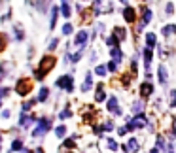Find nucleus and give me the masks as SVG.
Listing matches in <instances>:
<instances>
[{
    "mask_svg": "<svg viewBox=\"0 0 176 153\" xmlns=\"http://www.w3.org/2000/svg\"><path fill=\"white\" fill-rule=\"evenodd\" d=\"M6 47V38H4V34H0V51H2Z\"/></svg>",
    "mask_w": 176,
    "mask_h": 153,
    "instance_id": "obj_25",
    "label": "nucleus"
},
{
    "mask_svg": "<svg viewBox=\"0 0 176 153\" xmlns=\"http://www.w3.org/2000/svg\"><path fill=\"white\" fill-rule=\"evenodd\" d=\"M21 145H23V142H21V140H15L11 148H13V149H21Z\"/></svg>",
    "mask_w": 176,
    "mask_h": 153,
    "instance_id": "obj_28",
    "label": "nucleus"
},
{
    "mask_svg": "<svg viewBox=\"0 0 176 153\" xmlns=\"http://www.w3.org/2000/svg\"><path fill=\"white\" fill-rule=\"evenodd\" d=\"M57 85L66 89V91H72V78H70V76H62V78H59Z\"/></svg>",
    "mask_w": 176,
    "mask_h": 153,
    "instance_id": "obj_5",
    "label": "nucleus"
},
{
    "mask_svg": "<svg viewBox=\"0 0 176 153\" xmlns=\"http://www.w3.org/2000/svg\"><path fill=\"white\" fill-rule=\"evenodd\" d=\"M70 115H72V114H70V110H65V112L61 114V117H62V119H65V117H70Z\"/></svg>",
    "mask_w": 176,
    "mask_h": 153,
    "instance_id": "obj_30",
    "label": "nucleus"
},
{
    "mask_svg": "<svg viewBox=\"0 0 176 153\" xmlns=\"http://www.w3.org/2000/svg\"><path fill=\"white\" fill-rule=\"evenodd\" d=\"M91 85H93V80H91V74H87V78H85V83H83V87H82V91L85 93L91 89Z\"/></svg>",
    "mask_w": 176,
    "mask_h": 153,
    "instance_id": "obj_13",
    "label": "nucleus"
},
{
    "mask_svg": "<svg viewBox=\"0 0 176 153\" xmlns=\"http://www.w3.org/2000/svg\"><path fill=\"white\" fill-rule=\"evenodd\" d=\"M65 133H66V127H62V125H61V127H57V130H55V134H57L59 138L65 136Z\"/></svg>",
    "mask_w": 176,
    "mask_h": 153,
    "instance_id": "obj_21",
    "label": "nucleus"
},
{
    "mask_svg": "<svg viewBox=\"0 0 176 153\" xmlns=\"http://www.w3.org/2000/svg\"><path fill=\"white\" fill-rule=\"evenodd\" d=\"M106 144H108V148H110V149H112V151H116V149H117V144H116V142H114V140H112V138H110V140H108V142H106Z\"/></svg>",
    "mask_w": 176,
    "mask_h": 153,
    "instance_id": "obj_22",
    "label": "nucleus"
},
{
    "mask_svg": "<svg viewBox=\"0 0 176 153\" xmlns=\"http://www.w3.org/2000/svg\"><path fill=\"white\" fill-rule=\"evenodd\" d=\"M159 81H161V83H165V81H167V70H165V66H161V68H159Z\"/></svg>",
    "mask_w": 176,
    "mask_h": 153,
    "instance_id": "obj_18",
    "label": "nucleus"
},
{
    "mask_svg": "<svg viewBox=\"0 0 176 153\" xmlns=\"http://www.w3.org/2000/svg\"><path fill=\"white\" fill-rule=\"evenodd\" d=\"M65 145L66 148H74V140H65Z\"/></svg>",
    "mask_w": 176,
    "mask_h": 153,
    "instance_id": "obj_31",
    "label": "nucleus"
},
{
    "mask_svg": "<svg viewBox=\"0 0 176 153\" xmlns=\"http://www.w3.org/2000/svg\"><path fill=\"white\" fill-rule=\"evenodd\" d=\"M61 11H62V15H65V17H68V15H70V6H68L66 2H62V6H61Z\"/></svg>",
    "mask_w": 176,
    "mask_h": 153,
    "instance_id": "obj_19",
    "label": "nucleus"
},
{
    "mask_svg": "<svg viewBox=\"0 0 176 153\" xmlns=\"http://www.w3.org/2000/svg\"><path fill=\"white\" fill-rule=\"evenodd\" d=\"M95 98H97V102H102V100H104V89H102V85H98V87H97V95H95Z\"/></svg>",
    "mask_w": 176,
    "mask_h": 153,
    "instance_id": "obj_14",
    "label": "nucleus"
},
{
    "mask_svg": "<svg viewBox=\"0 0 176 153\" xmlns=\"http://www.w3.org/2000/svg\"><path fill=\"white\" fill-rule=\"evenodd\" d=\"M112 55H114V62L117 64V61H121V49H117V47H114V49H112Z\"/></svg>",
    "mask_w": 176,
    "mask_h": 153,
    "instance_id": "obj_17",
    "label": "nucleus"
},
{
    "mask_svg": "<svg viewBox=\"0 0 176 153\" xmlns=\"http://www.w3.org/2000/svg\"><path fill=\"white\" fill-rule=\"evenodd\" d=\"M2 117H4V119H8V117H10V112H8V110H4V112H2Z\"/></svg>",
    "mask_w": 176,
    "mask_h": 153,
    "instance_id": "obj_33",
    "label": "nucleus"
},
{
    "mask_svg": "<svg viewBox=\"0 0 176 153\" xmlns=\"http://www.w3.org/2000/svg\"><path fill=\"white\" fill-rule=\"evenodd\" d=\"M55 19H57V8H53V15H51V29L55 27Z\"/></svg>",
    "mask_w": 176,
    "mask_h": 153,
    "instance_id": "obj_24",
    "label": "nucleus"
},
{
    "mask_svg": "<svg viewBox=\"0 0 176 153\" xmlns=\"http://www.w3.org/2000/svg\"><path fill=\"white\" fill-rule=\"evenodd\" d=\"M150 153H159V151H157V149H152V151H150Z\"/></svg>",
    "mask_w": 176,
    "mask_h": 153,
    "instance_id": "obj_36",
    "label": "nucleus"
},
{
    "mask_svg": "<svg viewBox=\"0 0 176 153\" xmlns=\"http://www.w3.org/2000/svg\"><path fill=\"white\" fill-rule=\"evenodd\" d=\"M32 89V85H30V81L29 80H21L19 83H17V87H15V91L19 93V95H27Z\"/></svg>",
    "mask_w": 176,
    "mask_h": 153,
    "instance_id": "obj_4",
    "label": "nucleus"
},
{
    "mask_svg": "<svg viewBox=\"0 0 176 153\" xmlns=\"http://www.w3.org/2000/svg\"><path fill=\"white\" fill-rule=\"evenodd\" d=\"M53 64H55V59H53V57H49V55H47V57H44V59L40 61V66H38V70H36V78L42 80V78L46 76V72L51 70Z\"/></svg>",
    "mask_w": 176,
    "mask_h": 153,
    "instance_id": "obj_1",
    "label": "nucleus"
},
{
    "mask_svg": "<svg viewBox=\"0 0 176 153\" xmlns=\"http://www.w3.org/2000/svg\"><path fill=\"white\" fill-rule=\"evenodd\" d=\"M34 153H44V151H42V148H38L36 151H34Z\"/></svg>",
    "mask_w": 176,
    "mask_h": 153,
    "instance_id": "obj_35",
    "label": "nucleus"
},
{
    "mask_svg": "<svg viewBox=\"0 0 176 153\" xmlns=\"http://www.w3.org/2000/svg\"><path fill=\"white\" fill-rule=\"evenodd\" d=\"M47 95H49V91H47V89L44 87V89L40 91V95H38V100H40V102H44V100L47 98Z\"/></svg>",
    "mask_w": 176,
    "mask_h": 153,
    "instance_id": "obj_20",
    "label": "nucleus"
},
{
    "mask_svg": "<svg viewBox=\"0 0 176 153\" xmlns=\"http://www.w3.org/2000/svg\"><path fill=\"white\" fill-rule=\"evenodd\" d=\"M125 149H131V151H138L140 149V145H138V142L133 138V140H129L127 142V145H125Z\"/></svg>",
    "mask_w": 176,
    "mask_h": 153,
    "instance_id": "obj_10",
    "label": "nucleus"
},
{
    "mask_svg": "<svg viewBox=\"0 0 176 153\" xmlns=\"http://www.w3.org/2000/svg\"><path fill=\"white\" fill-rule=\"evenodd\" d=\"M108 110H110V112H114V114H119V110H117V100H116V98H110V100H108Z\"/></svg>",
    "mask_w": 176,
    "mask_h": 153,
    "instance_id": "obj_11",
    "label": "nucleus"
},
{
    "mask_svg": "<svg viewBox=\"0 0 176 153\" xmlns=\"http://www.w3.org/2000/svg\"><path fill=\"white\" fill-rule=\"evenodd\" d=\"M146 45H148V49H152V47L155 45V36H153V34H148L146 36Z\"/></svg>",
    "mask_w": 176,
    "mask_h": 153,
    "instance_id": "obj_15",
    "label": "nucleus"
},
{
    "mask_svg": "<svg viewBox=\"0 0 176 153\" xmlns=\"http://www.w3.org/2000/svg\"><path fill=\"white\" fill-rule=\"evenodd\" d=\"M123 15L127 19V23H133V21H135V8H125Z\"/></svg>",
    "mask_w": 176,
    "mask_h": 153,
    "instance_id": "obj_9",
    "label": "nucleus"
},
{
    "mask_svg": "<svg viewBox=\"0 0 176 153\" xmlns=\"http://www.w3.org/2000/svg\"><path fill=\"white\" fill-rule=\"evenodd\" d=\"M148 125V119H146V115H142V114H138L135 119H133L127 127H129V130H133V129H142V127H146Z\"/></svg>",
    "mask_w": 176,
    "mask_h": 153,
    "instance_id": "obj_2",
    "label": "nucleus"
},
{
    "mask_svg": "<svg viewBox=\"0 0 176 153\" xmlns=\"http://www.w3.org/2000/svg\"><path fill=\"white\" fill-rule=\"evenodd\" d=\"M0 106H2V100H0Z\"/></svg>",
    "mask_w": 176,
    "mask_h": 153,
    "instance_id": "obj_37",
    "label": "nucleus"
},
{
    "mask_svg": "<svg viewBox=\"0 0 176 153\" xmlns=\"http://www.w3.org/2000/svg\"><path fill=\"white\" fill-rule=\"evenodd\" d=\"M152 19V11L148 10V8H142V21L138 23V29H142L144 25H148V21Z\"/></svg>",
    "mask_w": 176,
    "mask_h": 153,
    "instance_id": "obj_6",
    "label": "nucleus"
},
{
    "mask_svg": "<svg viewBox=\"0 0 176 153\" xmlns=\"http://www.w3.org/2000/svg\"><path fill=\"white\" fill-rule=\"evenodd\" d=\"M112 129H114V125H112L110 121H108L106 125H104V130H112Z\"/></svg>",
    "mask_w": 176,
    "mask_h": 153,
    "instance_id": "obj_32",
    "label": "nucleus"
},
{
    "mask_svg": "<svg viewBox=\"0 0 176 153\" xmlns=\"http://www.w3.org/2000/svg\"><path fill=\"white\" fill-rule=\"evenodd\" d=\"M106 68H108V70H112V72H114V70H116V62H114V61H112V62H108V66H106Z\"/></svg>",
    "mask_w": 176,
    "mask_h": 153,
    "instance_id": "obj_29",
    "label": "nucleus"
},
{
    "mask_svg": "<svg viewBox=\"0 0 176 153\" xmlns=\"http://www.w3.org/2000/svg\"><path fill=\"white\" fill-rule=\"evenodd\" d=\"M85 42H87V32L85 30L78 32V36H76V45H83Z\"/></svg>",
    "mask_w": 176,
    "mask_h": 153,
    "instance_id": "obj_8",
    "label": "nucleus"
},
{
    "mask_svg": "<svg viewBox=\"0 0 176 153\" xmlns=\"http://www.w3.org/2000/svg\"><path fill=\"white\" fill-rule=\"evenodd\" d=\"M49 127H51V121L49 119H40L38 121V127H36V130H34V136H42V134H46L47 130H49Z\"/></svg>",
    "mask_w": 176,
    "mask_h": 153,
    "instance_id": "obj_3",
    "label": "nucleus"
},
{
    "mask_svg": "<svg viewBox=\"0 0 176 153\" xmlns=\"http://www.w3.org/2000/svg\"><path fill=\"white\" fill-rule=\"evenodd\" d=\"M176 32V25H168V27H163V34L165 36H171V34Z\"/></svg>",
    "mask_w": 176,
    "mask_h": 153,
    "instance_id": "obj_16",
    "label": "nucleus"
},
{
    "mask_svg": "<svg viewBox=\"0 0 176 153\" xmlns=\"http://www.w3.org/2000/svg\"><path fill=\"white\" fill-rule=\"evenodd\" d=\"M97 74L98 76H104V74H106V66H98L97 68Z\"/></svg>",
    "mask_w": 176,
    "mask_h": 153,
    "instance_id": "obj_26",
    "label": "nucleus"
},
{
    "mask_svg": "<svg viewBox=\"0 0 176 153\" xmlns=\"http://www.w3.org/2000/svg\"><path fill=\"white\" fill-rule=\"evenodd\" d=\"M171 98H172V100H171V106H172V108H176V91H172V93H171Z\"/></svg>",
    "mask_w": 176,
    "mask_h": 153,
    "instance_id": "obj_23",
    "label": "nucleus"
},
{
    "mask_svg": "<svg viewBox=\"0 0 176 153\" xmlns=\"http://www.w3.org/2000/svg\"><path fill=\"white\" fill-rule=\"evenodd\" d=\"M62 32H65V34H70V32H72V25H65V27H62Z\"/></svg>",
    "mask_w": 176,
    "mask_h": 153,
    "instance_id": "obj_27",
    "label": "nucleus"
},
{
    "mask_svg": "<svg viewBox=\"0 0 176 153\" xmlns=\"http://www.w3.org/2000/svg\"><path fill=\"white\" fill-rule=\"evenodd\" d=\"M153 91V87H152V83H142V87H140V95H142V98H146V96H150Z\"/></svg>",
    "mask_w": 176,
    "mask_h": 153,
    "instance_id": "obj_7",
    "label": "nucleus"
},
{
    "mask_svg": "<svg viewBox=\"0 0 176 153\" xmlns=\"http://www.w3.org/2000/svg\"><path fill=\"white\" fill-rule=\"evenodd\" d=\"M167 13H172V4H167Z\"/></svg>",
    "mask_w": 176,
    "mask_h": 153,
    "instance_id": "obj_34",
    "label": "nucleus"
},
{
    "mask_svg": "<svg viewBox=\"0 0 176 153\" xmlns=\"http://www.w3.org/2000/svg\"><path fill=\"white\" fill-rule=\"evenodd\" d=\"M144 62H146V68H150V62H152V49H144Z\"/></svg>",
    "mask_w": 176,
    "mask_h": 153,
    "instance_id": "obj_12",
    "label": "nucleus"
}]
</instances>
